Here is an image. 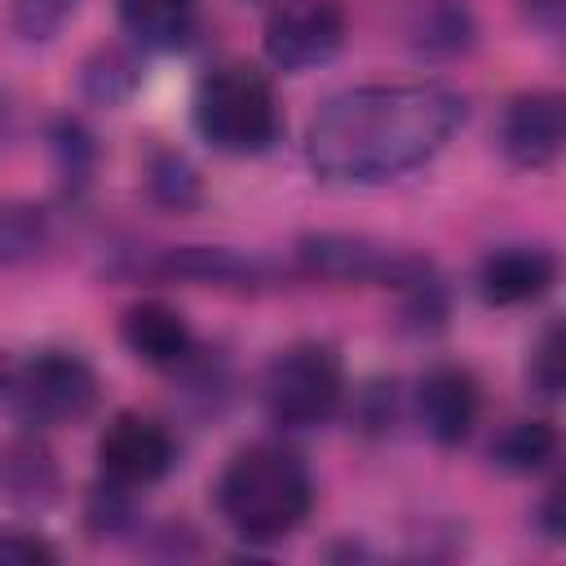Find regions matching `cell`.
<instances>
[{
  "label": "cell",
  "mask_w": 566,
  "mask_h": 566,
  "mask_svg": "<svg viewBox=\"0 0 566 566\" xmlns=\"http://www.w3.org/2000/svg\"><path fill=\"white\" fill-rule=\"evenodd\" d=\"M124 31L142 49H172L190 35L195 0H115Z\"/></svg>",
  "instance_id": "cell-16"
},
{
  "label": "cell",
  "mask_w": 566,
  "mask_h": 566,
  "mask_svg": "<svg viewBox=\"0 0 566 566\" xmlns=\"http://www.w3.org/2000/svg\"><path fill=\"white\" fill-rule=\"evenodd\" d=\"M314 500L310 469L301 464L296 451L279 442H256L243 447L217 478V509L221 517L256 544L292 535Z\"/></svg>",
  "instance_id": "cell-2"
},
{
  "label": "cell",
  "mask_w": 566,
  "mask_h": 566,
  "mask_svg": "<svg viewBox=\"0 0 566 566\" xmlns=\"http://www.w3.org/2000/svg\"><path fill=\"white\" fill-rule=\"evenodd\" d=\"M345 49V13L336 0H279L265 18V57L296 75Z\"/></svg>",
  "instance_id": "cell-7"
},
{
  "label": "cell",
  "mask_w": 566,
  "mask_h": 566,
  "mask_svg": "<svg viewBox=\"0 0 566 566\" xmlns=\"http://www.w3.org/2000/svg\"><path fill=\"white\" fill-rule=\"evenodd\" d=\"M172 460H177L172 433L159 420L137 416V411H119L97 438V469L106 482L124 491L159 482L172 469Z\"/></svg>",
  "instance_id": "cell-8"
},
{
  "label": "cell",
  "mask_w": 566,
  "mask_h": 566,
  "mask_svg": "<svg viewBox=\"0 0 566 566\" xmlns=\"http://www.w3.org/2000/svg\"><path fill=\"white\" fill-rule=\"evenodd\" d=\"M495 464L509 473H535L557 455V429L548 420H513L495 447H491Z\"/></svg>",
  "instance_id": "cell-17"
},
{
  "label": "cell",
  "mask_w": 566,
  "mask_h": 566,
  "mask_svg": "<svg viewBox=\"0 0 566 566\" xmlns=\"http://www.w3.org/2000/svg\"><path fill=\"white\" fill-rule=\"evenodd\" d=\"M407 35L429 57H455L473 44V13L464 0H416Z\"/></svg>",
  "instance_id": "cell-15"
},
{
  "label": "cell",
  "mask_w": 566,
  "mask_h": 566,
  "mask_svg": "<svg viewBox=\"0 0 566 566\" xmlns=\"http://www.w3.org/2000/svg\"><path fill=\"white\" fill-rule=\"evenodd\" d=\"M133 274L142 279H186V283H217V287H252L265 279V265L256 256H243L234 248H203V243H181V248H159L150 256H137Z\"/></svg>",
  "instance_id": "cell-11"
},
{
  "label": "cell",
  "mask_w": 566,
  "mask_h": 566,
  "mask_svg": "<svg viewBox=\"0 0 566 566\" xmlns=\"http://www.w3.org/2000/svg\"><path fill=\"white\" fill-rule=\"evenodd\" d=\"M195 128L226 155H261L279 142V102L270 80L248 62H226L199 80Z\"/></svg>",
  "instance_id": "cell-3"
},
{
  "label": "cell",
  "mask_w": 566,
  "mask_h": 566,
  "mask_svg": "<svg viewBox=\"0 0 566 566\" xmlns=\"http://www.w3.org/2000/svg\"><path fill=\"white\" fill-rule=\"evenodd\" d=\"M49 239V221L35 203H0V270L22 265Z\"/></svg>",
  "instance_id": "cell-18"
},
{
  "label": "cell",
  "mask_w": 566,
  "mask_h": 566,
  "mask_svg": "<svg viewBox=\"0 0 566 566\" xmlns=\"http://www.w3.org/2000/svg\"><path fill=\"white\" fill-rule=\"evenodd\" d=\"M146 186H150V199H155V203L177 208V212L199 199V172H195L190 159L177 155V150H155V155H150Z\"/></svg>",
  "instance_id": "cell-19"
},
{
  "label": "cell",
  "mask_w": 566,
  "mask_h": 566,
  "mask_svg": "<svg viewBox=\"0 0 566 566\" xmlns=\"http://www.w3.org/2000/svg\"><path fill=\"white\" fill-rule=\"evenodd\" d=\"M57 548L31 531H0V566H53Z\"/></svg>",
  "instance_id": "cell-24"
},
{
  "label": "cell",
  "mask_w": 566,
  "mask_h": 566,
  "mask_svg": "<svg viewBox=\"0 0 566 566\" xmlns=\"http://www.w3.org/2000/svg\"><path fill=\"white\" fill-rule=\"evenodd\" d=\"M526 376H531V385H535L544 398H557V394H562L566 363H562V327H557V323L539 336V345H535V354H531Z\"/></svg>",
  "instance_id": "cell-23"
},
{
  "label": "cell",
  "mask_w": 566,
  "mask_h": 566,
  "mask_svg": "<svg viewBox=\"0 0 566 566\" xmlns=\"http://www.w3.org/2000/svg\"><path fill=\"white\" fill-rule=\"evenodd\" d=\"M0 491L13 504H49L57 495V464L44 442L13 438L0 447Z\"/></svg>",
  "instance_id": "cell-14"
},
{
  "label": "cell",
  "mask_w": 566,
  "mask_h": 566,
  "mask_svg": "<svg viewBox=\"0 0 566 566\" xmlns=\"http://www.w3.org/2000/svg\"><path fill=\"white\" fill-rule=\"evenodd\" d=\"M119 336H124L128 354H137V358L150 363V367H177V363H186L190 349H195L190 323H186L181 310H172L168 301H137V305L124 314Z\"/></svg>",
  "instance_id": "cell-13"
},
{
  "label": "cell",
  "mask_w": 566,
  "mask_h": 566,
  "mask_svg": "<svg viewBox=\"0 0 566 566\" xmlns=\"http://www.w3.org/2000/svg\"><path fill=\"white\" fill-rule=\"evenodd\" d=\"M416 416L438 447H460L478 424V380L455 363L429 367L416 385Z\"/></svg>",
  "instance_id": "cell-10"
},
{
  "label": "cell",
  "mask_w": 566,
  "mask_h": 566,
  "mask_svg": "<svg viewBox=\"0 0 566 566\" xmlns=\"http://www.w3.org/2000/svg\"><path fill=\"white\" fill-rule=\"evenodd\" d=\"M133 84H137V71H133V62H128L124 53H115V49L97 53V57L84 66V93H88L93 102H102V106L124 102V97L133 93Z\"/></svg>",
  "instance_id": "cell-21"
},
{
  "label": "cell",
  "mask_w": 566,
  "mask_h": 566,
  "mask_svg": "<svg viewBox=\"0 0 566 566\" xmlns=\"http://www.w3.org/2000/svg\"><path fill=\"white\" fill-rule=\"evenodd\" d=\"M9 394L31 424H75L97 402V371L71 349H40L13 371Z\"/></svg>",
  "instance_id": "cell-5"
},
{
  "label": "cell",
  "mask_w": 566,
  "mask_h": 566,
  "mask_svg": "<svg viewBox=\"0 0 566 566\" xmlns=\"http://www.w3.org/2000/svg\"><path fill=\"white\" fill-rule=\"evenodd\" d=\"M75 0H13V27L22 40H49L66 27Z\"/></svg>",
  "instance_id": "cell-22"
},
{
  "label": "cell",
  "mask_w": 566,
  "mask_h": 566,
  "mask_svg": "<svg viewBox=\"0 0 566 566\" xmlns=\"http://www.w3.org/2000/svg\"><path fill=\"white\" fill-rule=\"evenodd\" d=\"M345 398V371L332 345L301 340L270 358L261 376V402L283 429H314L336 416Z\"/></svg>",
  "instance_id": "cell-4"
},
{
  "label": "cell",
  "mask_w": 566,
  "mask_h": 566,
  "mask_svg": "<svg viewBox=\"0 0 566 566\" xmlns=\"http://www.w3.org/2000/svg\"><path fill=\"white\" fill-rule=\"evenodd\" d=\"M464 119L447 84H358L336 93L305 133V159L323 181L376 186L429 164Z\"/></svg>",
  "instance_id": "cell-1"
},
{
  "label": "cell",
  "mask_w": 566,
  "mask_h": 566,
  "mask_svg": "<svg viewBox=\"0 0 566 566\" xmlns=\"http://www.w3.org/2000/svg\"><path fill=\"white\" fill-rule=\"evenodd\" d=\"M535 522L544 526V535H548V539H562V531H566V513H562V491H557V486L544 495V504H539Z\"/></svg>",
  "instance_id": "cell-25"
},
{
  "label": "cell",
  "mask_w": 566,
  "mask_h": 566,
  "mask_svg": "<svg viewBox=\"0 0 566 566\" xmlns=\"http://www.w3.org/2000/svg\"><path fill=\"white\" fill-rule=\"evenodd\" d=\"M53 159H57V172L66 181V190H80L88 186V172H93V137L80 119H57L53 124Z\"/></svg>",
  "instance_id": "cell-20"
},
{
  "label": "cell",
  "mask_w": 566,
  "mask_h": 566,
  "mask_svg": "<svg viewBox=\"0 0 566 566\" xmlns=\"http://www.w3.org/2000/svg\"><path fill=\"white\" fill-rule=\"evenodd\" d=\"M566 142V106L562 93L553 88H535L509 102L504 119H500V150L509 155L513 168L539 172L562 155Z\"/></svg>",
  "instance_id": "cell-9"
},
{
  "label": "cell",
  "mask_w": 566,
  "mask_h": 566,
  "mask_svg": "<svg viewBox=\"0 0 566 566\" xmlns=\"http://www.w3.org/2000/svg\"><path fill=\"white\" fill-rule=\"evenodd\" d=\"M557 279V261L544 248H495L482 270H478V287L486 305H526L539 301Z\"/></svg>",
  "instance_id": "cell-12"
},
{
  "label": "cell",
  "mask_w": 566,
  "mask_h": 566,
  "mask_svg": "<svg viewBox=\"0 0 566 566\" xmlns=\"http://www.w3.org/2000/svg\"><path fill=\"white\" fill-rule=\"evenodd\" d=\"M301 265L318 279L376 283V287H402V292L433 274V265L424 256L376 243L367 234H310V239H301Z\"/></svg>",
  "instance_id": "cell-6"
}]
</instances>
